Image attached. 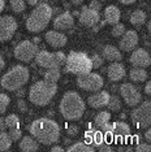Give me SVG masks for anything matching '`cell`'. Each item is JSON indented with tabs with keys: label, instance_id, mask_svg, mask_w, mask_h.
<instances>
[{
	"label": "cell",
	"instance_id": "obj_1",
	"mask_svg": "<svg viewBox=\"0 0 151 152\" xmlns=\"http://www.w3.org/2000/svg\"><path fill=\"white\" fill-rule=\"evenodd\" d=\"M30 135L35 139L39 144L52 146L60 139V126L52 118L40 117L32 122L29 127Z\"/></svg>",
	"mask_w": 151,
	"mask_h": 152
},
{
	"label": "cell",
	"instance_id": "obj_2",
	"mask_svg": "<svg viewBox=\"0 0 151 152\" xmlns=\"http://www.w3.org/2000/svg\"><path fill=\"white\" fill-rule=\"evenodd\" d=\"M59 110L67 121H77L84 116L86 103L77 91H68L60 100Z\"/></svg>",
	"mask_w": 151,
	"mask_h": 152
},
{
	"label": "cell",
	"instance_id": "obj_3",
	"mask_svg": "<svg viewBox=\"0 0 151 152\" xmlns=\"http://www.w3.org/2000/svg\"><path fill=\"white\" fill-rule=\"evenodd\" d=\"M52 8L47 3H38L26 20V29L30 33H40L48 26L52 18Z\"/></svg>",
	"mask_w": 151,
	"mask_h": 152
},
{
	"label": "cell",
	"instance_id": "obj_4",
	"mask_svg": "<svg viewBox=\"0 0 151 152\" xmlns=\"http://www.w3.org/2000/svg\"><path fill=\"white\" fill-rule=\"evenodd\" d=\"M57 92V83L48 82L46 79L37 81L35 83L32 85L29 90V100L34 105L44 107L50 104L51 100Z\"/></svg>",
	"mask_w": 151,
	"mask_h": 152
},
{
	"label": "cell",
	"instance_id": "obj_5",
	"mask_svg": "<svg viewBox=\"0 0 151 152\" xmlns=\"http://www.w3.org/2000/svg\"><path fill=\"white\" fill-rule=\"evenodd\" d=\"M30 79L29 69L23 65H15L0 79V86L7 91H16L25 86Z\"/></svg>",
	"mask_w": 151,
	"mask_h": 152
},
{
	"label": "cell",
	"instance_id": "obj_6",
	"mask_svg": "<svg viewBox=\"0 0 151 152\" xmlns=\"http://www.w3.org/2000/svg\"><path fill=\"white\" fill-rule=\"evenodd\" d=\"M65 73H70L74 75H81L91 72L92 65L90 56L87 53L80 52V51H72L65 58Z\"/></svg>",
	"mask_w": 151,
	"mask_h": 152
},
{
	"label": "cell",
	"instance_id": "obj_7",
	"mask_svg": "<svg viewBox=\"0 0 151 152\" xmlns=\"http://www.w3.org/2000/svg\"><path fill=\"white\" fill-rule=\"evenodd\" d=\"M35 63L40 68L50 69V68H61L65 64V56L64 52L57 51V52H48L46 50H40L35 53Z\"/></svg>",
	"mask_w": 151,
	"mask_h": 152
},
{
	"label": "cell",
	"instance_id": "obj_8",
	"mask_svg": "<svg viewBox=\"0 0 151 152\" xmlns=\"http://www.w3.org/2000/svg\"><path fill=\"white\" fill-rule=\"evenodd\" d=\"M130 120L137 127L147 129L151 125V103L150 100H145L130 113Z\"/></svg>",
	"mask_w": 151,
	"mask_h": 152
},
{
	"label": "cell",
	"instance_id": "obj_9",
	"mask_svg": "<svg viewBox=\"0 0 151 152\" xmlns=\"http://www.w3.org/2000/svg\"><path fill=\"white\" fill-rule=\"evenodd\" d=\"M77 86L84 91L95 92L102 90V87L104 86V79L100 74L89 72V73L77 75Z\"/></svg>",
	"mask_w": 151,
	"mask_h": 152
},
{
	"label": "cell",
	"instance_id": "obj_10",
	"mask_svg": "<svg viewBox=\"0 0 151 152\" xmlns=\"http://www.w3.org/2000/svg\"><path fill=\"white\" fill-rule=\"evenodd\" d=\"M38 52V46L32 40H22L15 47L13 55L18 61L30 63Z\"/></svg>",
	"mask_w": 151,
	"mask_h": 152
},
{
	"label": "cell",
	"instance_id": "obj_11",
	"mask_svg": "<svg viewBox=\"0 0 151 152\" xmlns=\"http://www.w3.org/2000/svg\"><path fill=\"white\" fill-rule=\"evenodd\" d=\"M120 95L126 105L129 107H137L142 102V95L138 91V88L132 83H122L120 86Z\"/></svg>",
	"mask_w": 151,
	"mask_h": 152
},
{
	"label": "cell",
	"instance_id": "obj_12",
	"mask_svg": "<svg viewBox=\"0 0 151 152\" xmlns=\"http://www.w3.org/2000/svg\"><path fill=\"white\" fill-rule=\"evenodd\" d=\"M17 27V21L15 17L7 15L0 17V43H4L11 40V38L15 35Z\"/></svg>",
	"mask_w": 151,
	"mask_h": 152
},
{
	"label": "cell",
	"instance_id": "obj_13",
	"mask_svg": "<svg viewBox=\"0 0 151 152\" xmlns=\"http://www.w3.org/2000/svg\"><path fill=\"white\" fill-rule=\"evenodd\" d=\"M129 63L133 65V66L137 68H149L151 64V57L150 53L147 52L145 48H134L133 50L132 55L129 57Z\"/></svg>",
	"mask_w": 151,
	"mask_h": 152
},
{
	"label": "cell",
	"instance_id": "obj_14",
	"mask_svg": "<svg viewBox=\"0 0 151 152\" xmlns=\"http://www.w3.org/2000/svg\"><path fill=\"white\" fill-rule=\"evenodd\" d=\"M120 38H121L119 42V50L120 51L130 52V51H133L137 46H138L139 38H138V34H137L136 30H128V31H125Z\"/></svg>",
	"mask_w": 151,
	"mask_h": 152
},
{
	"label": "cell",
	"instance_id": "obj_15",
	"mask_svg": "<svg viewBox=\"0 0 151 152\" xmlns=\"http://www.w3.org/2000/svg\"><path fill=\"white\" fill-rule=\"evenodd\" d=\"M78 20H80L82 25L87 27H92L100 21V15H99L98 11H94V9L89 8V7H82Z\"/></svg>",
	"mask_w": 151,
	"mask_h": 152
},
{
	"label": "cell",
	"instance_id": "obj_16",
	"mask_svg": "<svg viewBox=\"0 0 151 152\" xmlns=\"http://www.w3.org/2000/svg\"><path fill=\"white\" fill-rule=\"evenodd\" d=\"M73 25H74V17L72 16L70 12L60 13V15L56 16L54 20L55 30H59V31H67V30L72 29Z\"/></svg>",
	"mask_w": 151,
	"mask_h": 152
},
{
	"label": "cell",
	"instance_id": "obj_17",
	"mask_svg": "<svg viewBox=\"0 0 151 152\" xmlns=\"http://www.w3.org/2000/svg\"><path fill=\"white\" fill-rule=\"evenodd\" d=\"M46 42L50 44L51 47L54 48H61L64 46H67L68 43V38L63 31H59V30H48L46 33Z\"/></svg>",
	"mask_w": 151,
	"mask_h": 152
},
{
	"label": "cell",
	"instance_id": "obj_18",
	"mask_svg": "<svg viewBox=\"0 0 151 152\" xmlns=\"http://www.w3.org/2000/svg\"><path fill=\"white\" fill-rule=\"evenodd\" d=\"M109 100V94L108 91H104V90H99V91H95L92 95H90L87 98V104L94 109H100L107 107V103Z\"/></svg>",
	"mask_w": 151,
	"mask_h": 152
},
{
	"label": "cell",
	"instance_id": "obj_19",
	"mask_svg": "<svg viewBox=\"0 0 151 152\" xmlns=\"http://www.w3.org/2000/svg\"><path fill=\"white\" fill-rule=\"evenodd\" d=\"M107 75L111 82H120L121 79H124L126 75L125 66L120 63V61H113L107 68Z\"/></svg>",
	"mask_w": 151,
	"mask_h": 152
},
{
	"label": "cell",
	"instance_id": "obj_20",
	"mask_svg": "<svg viewBox=\"0 0 151 152\" xmlns=\"http://www.w3.org/2000/svg\"><path fill=\"white\" fill-rule=\"evenodd\" d=\"M111 134L112 138L120 140H126L130 137V127L126 122L117 121V122L111 124Z\"/></svg>",
	"mask_w": 151,
	"mask_h": 152
},
{
	"label": "cell",
	"instance_id": "obj_21",
	"mask_svg": "<svg viewBox=\"0 0 151 152\" xmlns=\"http://www.w3.org/2000/svg\"><path fill=\"white\" fill-rule=\"evenodd\" d=\"M85 139L87 144H90L94 148H98L104 142V135L99 129H90L85 134Z\"/></svg>",
	"mask_w": 151,
	"mask_h": 152
},
{
	"label": "cell",
	"instance_id": "obj_22",
	"mask_svg": "<svg viewBox=\"0 0 151 152\" xmlns=\"http://www.w3.org/2000/svg\"><path fill=\"white\" fill-rule=\"evenodd\" d=\"M102 57H103V60H107V61H109V63L122 60L121 51H120L116 46H112V44H108V46H106L104 48H103Z\"/></svg>",
	"mask_w": 151,
	"mask_h": 152
},
{
	"label": "cell",
	"instance_id": "obj_23",
	"mask_svg": "<svg viewBox=\"0 0 151 152\" xmlns=\"http://www.w3.org/2000/svg\"><path fill=\"white\" fill-rule=\"evenodd\" d=\"M103 17H104L106 23L115 25V23H117L120 21V18H121V12H120V9L116 5H108V7H106Z\"/></svg>",
	"mask_w": 151,
	"mask_h": 152
},
{
	"label": "cell",
	"instance_id": "obj_24",
	"mask_svg": "<svg viewBox=\"0 0 151 152\" xmlns=\"http://www.w3.org/2000/svg\"><path fill=\"white\" fill-rule=\"evenodd\" d=\"M18 146H20V150L22 152H35V151L39 150V143H38L32 135L21 137Z\"/></svg>",
	"mask_w": 151,
	"mask_h": 152
},
{
	"label": "cell",
	"instance_id": "obj_25",
	"mask_svg": "<svg viewBox=\"0 0 151 152\" xmlns=\"http://www.w3.org/2000/svg\"><path fill=\"white\" fill-rule=\"evenodd\" d=\"M129 78L132 79V82H136V83H142L145 82L147 78H149V74H147L145 68H137L133 66L129 72Z\"/></svg>",
	"mask_w": 151,
	"mask_h": 152
},
{
	"label": "cell",
	"instance_id": "obj_26",
	"mask_svg": "<svg viewBox=\"0 0 151 152\" xmlns=\"http://www.w3.org/2000/svg\"><path fill=\"white\" fill-rule=\"evenodd\" d=\"M147 20V15L143 9H136L132 12V15L129 17V21L133 26H142Z\"/></svg>",
	"mask_w": 151,
	"mask_h": 152
},
{
	"label": "cell",
	"instance_id": "obj_27",
	"mask_svg": "<svg viewBox=\"0 0 151 152\" xmlns=\"http://www.w3.org/2000/svg\"><path fill=\"white\" fill-rule=\"evenodd\" d=\"M109 121H111V113H109L108 110H100V112L94 117V126L97 127V129L102 130Z\"/></svg>",
	"mask_w": 151,
	"mask_h": 152
},
{
	"label": "cell",
	"instance_id": "obj_28",
	"mask_svg": "<svg viewBox=\"0 0 151 152\" xmlns=\"http://www.w3.org/2000/svg\"><path fill=\"white\" fill-rule=\"evenodd\" d=\"M68 152H94L95 148L87 144L86 142H77V143L70 144L69 147L67 148Z\"/></svg>",
	"mask_w": 151,
	"mask_h": 152
},
{
	"label": "cell",
	"instance_id": "obj_29",
	"mask_svg": "<svg viewBox=\"0 0 151 152\" xmlns=\"http://www.w3.org/2000/svg\"><path fill=\"white\" fill-rule=\"evenodd\" d=\"M60 77H61L60 68H50V69H47L46 73H44V79L48 82H54V83H57Z\"/></svg>",
	"mask_w": 151,
	"mask_h": 152
},
{
	"label": "cell",
	"instance_id": "obj_30",
	"mask_svg": "<svg viewBox=\"0 0 151 152\" xmlns=\"http://www.w3.org/2000/svg\"><path fill=\"white\" fill-rule=\"evenodd\" d=\"M12 146V139L9 138L8 133H5L4 130L0 131V152L8 151Z\"/></svg>",
	"mask_w": 151,
	"mask_h": 152
},
{
	"label": "cell",
	"instance_id": "obj_31",
	"mask_svg": "<svg viewBox=\"0 0 151 152\" xmlns=\"http://www.w3.org/2000/svg\"><path fill=\"white\" fill-rule=\"evenodd\" d=\"M4 122H5V127H8V129H16V127H20V125H21L18 116L15 115V113L7 116L4 118Z\"/></svg>",
	"mask_w": 151,
	"mask_h": 152
},
{
	"label": "cell",
	"instance_id": "obj_32",
	"mask_svg": "<svg viewBox=\"0 0 151 152\" xmlns=\"http://www.w3.org/2000/svg\"><path fill=\"white\" fill-rule=\"evenodd\" d=\"M107 107L112 112H119L121 109V99L116 95H109V100L107 103Z\"/></svg>",
	"mask_w": 151,
	"mask_h": 152
},
{
	"label": "cell",
	"instance_id": "obj_33",
	"mask_svg": "<svg viewBox=\"0 0 151 152\" xmlns=\"http://www.w3.org/2000/svg\"><path fill=\"white\" fill-rule=\"evenodd\" d=\"M11 8L15 13H22L26 9L25 7V0H9Z\"/></svg>",
	"mask_w": 151,
	"mask_h": 152
},
{
	"label": "cell",
	"instance_id": "obj_34",
	"mask_svg": "<svg viewBox=\"0 0 151 152\" xmlns=\"http://www.w3.org/2000/svg\"><path fill=\"white\" fill-rule=\"evenodd\" d=\"M9 104H11V98L7 94H0V115L5 113Z\"/></svg>",
	"mask_w": 151,
	"mask_h": 152
},
{
	"label": "cell",
	"instance_id": "obj_35",
	"mask_svg": "<svg viewBox=\"0 0 151 152\" xmlns=\"http://www.w3.org/2000/svg\"><path fill=\"white\" fill-rule=\"evenodd\" d=\"M126 31V29H125V25L124 23H120V22H117V23H115L113 25V27H112V35L115 37V38H120Z\"/></svg>",
	"mask_w": 151,
	"mask_h": 152
},
{
	"label": "cell",
	"instance_id": "obj_36",
	"mask_svg": "<svg viewBox=\"0 0 151 152\" xmlns=\"http://www.w3.org/2000/svg\"><path fill=\"white\" fill-rule=\"evenodd\" d=\"M90 60H91L92 69H98V68H100L102 65H103V63H104V60H103V57L100 56V55H98V53L92 55V56L90 57Z\"/></svg>",
	"mask_w": 151,
	"mask_h": 152
},
{
	"label": "cell",
	"instance_id": "obj_37",
	"mask_svg": "<svg viewBox=\"0 0 151 152\" xmlns=\"http://www.w3.org/2000/svg\"><path fill=\"white\" fill-rule=\"evenodd\" d=\"M8 135H9V138L12 139V142H17V140L21 139L22 131H21V129H20V127H16V129H9Z\"/></svg>",
	"mask_w": 151,
	"mask_h": 152
},
{
	"label": "cell",
	"instance_id": "obj_38",
	"mask_svg": "<svg viewBox=\"0 0 151 152\" xmlns=\"http://www.w3.org/2000/svg\"><path fill=\"white\" fill-rule=\"evenodd\" d=\"M134 150L137 152H150L151 151V146L149 143H139V144H137Z\"/></svg>",
	"mask_w": 151,
	"mask_h": 152
},
{
	"label": "cell",
	"instance_id": "obj_39",
	"mask_svg": "<svg viewBox=\"0 0 151 152\" xmlns=\"http://www.w3.org/2000/svg\"><path fill=\"white\" fill-rule=\"evenodd\" d=\"M78 127L76 126V125H69L67 127V134L69 137H76V135H78Z\"/></svg>",
	"mask_w": 151,
	"mask_h": 152
},
{
	"label": "cell",
	"instance_id": "obj_40",
	"mask_svg": "<svg viewBox=\"0 0 151 152\" xmlns=\"http://www.w3.org/2000/svg\"><path fill=\"white\" fill-rule=\"evenodd\" d=\"M17 108H18V110L20 112H22V113L26 112L27 110V104H26L25 99H18L17 100Z\"/></svg>",
	"mask_w": 151,
	"mask_h": 152
},
{
	"label": "cell",
	"instance_id": "obj_41",
	"mask_svg": "<svg viewBox=\"0 0 151 152\" xmlns=\"http://www.w3.org/2000/svg\"><path fill=\"white\" fill-rule=\"evenodd\" d=\"M89 8H91V9H94V11L99 12L102 9V3L98 1V0H91L90 4H89Z\"/></svg>",
	"mask_w": 151,
	"mask_h": 152
},
{
	"label": "cell",
	"instance_id": "obj_42",
	"mask_svg": "<svg viewBox=\"0 0 151 152\" xmlns=\"http://www.w3.org/2000/svg\"><path fill=\"white\" fill-rule=\"evenodd\" d=\"M98 150L102 151V152H111L112 151V147L108 144V142H103L100 146L98 147Z\"/></svg>",
	"mask_w": 151,
	"mask_h": 152
},
{
	"label": "cell",
	"instance_id": "obj_43",
	"mask_svg": "<svg viewBox=\"0 0 151 152\" xmlns=\"http://www.w3.org/2000/svg\"><path fill=\"white\" fill-rule=\"evenodd\" d=\"M145 139H146V142L151 140V129H150V127L145 129Z\"/></svg>",
	"mask_w": 151,
	"mask_h": 152
},
{
	"label": "cell",
	"instance_id": "obj_44",
	"mask_svg": "<svg viewBox=\"0 0 151 152\" xmlns=\"http://www.w3.org/2000/svg\"><path fill=\"white\" fill-rule=\"evenodd\" d=\"M145 94L146 95H150L151 94V82H146V85H145Z\"/></svg>",
	"mask_w": 151,
	"mask_h": 152
},
{
	"label": "cell",
	"instance_id": "obj_45",
	"mask_svg": "<svg viewBox=\"0 0 151 152\" xmlns=\"http://www.w3.org/2000/svg\"><path fill=\"white\" fill-rule=\"evenodd\" d=\"M64 147L61 146H52V148H51V152H64Z\"/></svg>",
	"mask_w": 151,
	"mask_h": 152
},
{
	"label": "cell",
	"instance_id": "obj_46",
	"mask_svg": "<svg viewBox=\"0 0 151 152\" xmlns=\"http://www.w3.org/2000/svg\"><path fill=\"white\" fill-rule=\"evenodd\" d=\"M121 4H125V5H130V4H134L137 0H119Z\"/></svg>",
	"mask_w": 151,
	"mask_h": 152
},
{
	"label": "cell",
	"instance_id": "obj_47",
	"mask_svg": "<svg viewBox=\"0 0 151 152\" xmlns=\"http://www.w3.org/2000/svg\"><path fill=\"white\" fill-rule=\"evenodd\" d=\"M70 3H72L73 5H76V7H78V5H82L84 0H70Z\"/></svg>",
	"mask_w": 151,
	"mask_h": 152
},
{
	"label": "cell",
	"instance_id": "obj_48",
	"mask_svg": "<svg viewBox=\"0 0 151 152\" xmlns=\"http://www.w3.org/2000/svg\"><path fill=\"white\" fill-rule=\"evenodd\" d=\"M4 66H5V60L3 58L1 55H0V70H3V69H4Z\"/></svg>",
	"mask_w": 151,
	"mask_h": 152
},
{
	"label": "cell",
	"instance_id": "obj_49",
	"mask_svg": "<svg viewBox=\"0 0 151 152\" xmlns=\"http://www.w3.org/2000/svg\"><path fill=\"white\" fill-rule=\"evenodd\" d=\"M5 130V122H4V118H1L0 117V131Z\"/></svg>",
	"mask_w": 151,
	"mask_h": 152
},
{
	"label": "cell",
	"instance_id": "obj_50",
	"mask_svg": "<svg viewBox=\"0 0 151 152\" xmlns=\"http://www.w3.org/2000/svg\"><path fill=\"white\" fill-rule=\"evenodd\" d=\"M25 1H26L29 5H33V7L38 4V0H25Z\"/></svg>",
	"mask_w": 151,
	"mask_h": 152
},
{
	"label": "cell",
	"instance_id": "obj_51",
	"mask_svg": "<svg viewBox=\"0 0 151 152\" xmlns=\"http://www.w3.org/2000/svg\"><path fill=\"white\" fill-rule=\"evenodd\" d=\"M4 7H5V1L4 0H0V13L4 11Z\"/></svg>",
	"mask_w": 151,
	"mask_h": 152
},
{
	"label": "cell",
	"instance_id": "obj_52",
	"mask_svg": "<svg viewBox=\"0 0 151 152\" xmlns=\"http://www.w3.org/2000/svg\"><path fill=\"white\" fill-rule=\"evenodd\" d=\"M72 16H73V17H74V16H80V12H78V11H74L73 13H72Z\"/></svg>",
	"mask_w": 151,
	"mask_h": 152
},
{
	"label": "cell",
	"instance_id": "obj_53",
	"mask_svg": "<svg viewBox=\"0 0 151 152\" xmlns=\"http://www.w3.org/2000/svg\"><path fill=\"white\" fill-rule=\"evenodd\" d=\"M147 30H149V31H151V22L147 23Z\"/></svg>",
	"mask_w": 151,
	"mask_h": 152
},
{
	"label": "cell",
	"instance_id": "obj_54",
	"mask_svg": "<svg viewBox=\"0 0 151 152\" xmlns=\"http://www.w3.org/2000/svg\"><path fill=\"white\" fill-rule=\"evenodd\" d=\"M64 143H65V144H69V143H70V139H67V138H65Z\"/></svg>",
	"mask_w": 151,
	"mask_h": 152
},
{
	"label": "cell",
	"instance_id": "obj_55",
	"mask_svg": "<svg viewBox=\"0 0 151 152\" xmlns=\"http://www.w3.org/2000/svg\"><path fill=\"white\" fill-rule=\"evenodd\" d=\"M16 91H18V90H16ZM23 95V91H18V96H22Z\"/></svg>",
	"mask_w": 151,
	"mask_h": 152
}]
</instances>
